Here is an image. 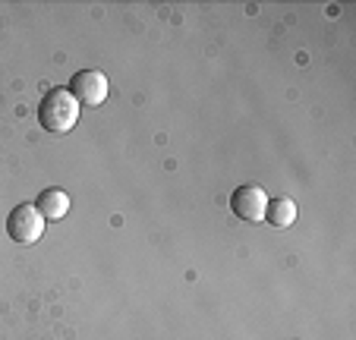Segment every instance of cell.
<instances>
[{"label":"cell","instance_id":"8992f818","mask_svg":"<svg viewBox=\"0 0 356 340\" xmlns=\"http://www.w3.org/2000/svg\"><path fill=\"white\" fill-rule=\"evenodd\" d=\"M296 214H300V208H296V202L290 199V195L268 199V208H265V220H268L271 227H277V230H284V227L293 224Z\"/></svg>","mask_w":356,"mask_h":340},{"label":"cell","instance_id":"5b68a950","mask_svg":"<svg viewBox=\"0 0 356 340\" xmlns=\"http://www.w3.org/2000/svg\"><path fill=\"white\" fill-rule=\"evenodd\" d=\"M35 208H38V214L44 220H60V218H67L70 214V195L63 193V189H57V186L41 189Z\"/></svg>","mask_w":356,"mask_h":340},{"label":"cell","instance_id":"7a4b0ae2","mask_svg":"<svg viewBox=\"0 0 356 340\" xmlns=\"http://www.w3.org/2000/svg\"><path fill=\"white\" fill-rule=\"evenodd\" d=\"M7 234H10V240L19 243V246H32V243H38L41 234H44V218L38 214L35 205L22 202V205H16L13 211H10Z\"/></svg>","mask_w":356,"mask_h":340},{"label":"cell","instance_id":"277c9868","mask_svg":"<svg viewBox=\"0 0 356 340\" xmlns=\"http://www.w3.org/2000/svg\"><path fill=\"white\" fill-rule=\"evenodd\" d=\"M265 208H268V195L259 183H246V186L234 189V195H230V211L240 220H249V224L265 220Z\"/></svg>","mask_w":356,"mask_h":340},{"label":"cell","instance_id":"6da1fadb","mask_svg":"<svg viewBox=\"0 0 356 340\" xmlns=\"http://www.w3.org/2000/svg\"><path fill=\"white\" fill-rule=\"evenodd\" d=\"M38 123L44 133H54V136H63L79 123V101L73 98L70 88H51L44 92L38 104Z\"/></svg>","mask_w":356,"mask_h":340},{"label":"cell","instance_id":"3957f363","mask_svg":"<svg viewBox=\"0 0 356 340\" xmlns=\"http://www.w3.org/2000/svg\"><path fill=\"white\" fill-rule=\"evenodd\" d=\"M70 92H73V98L79 101V104L101 107L108 101L111 82H108V76L98 73V70H82V73H76L73 79H70Z\"/></svg>","mask_w":356,"mask_h":340}]
</instances>
